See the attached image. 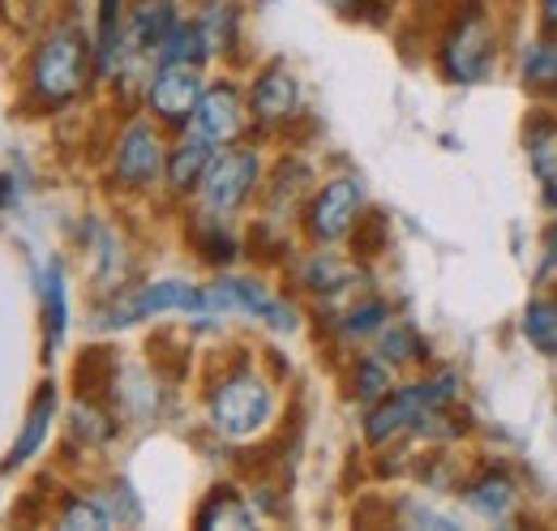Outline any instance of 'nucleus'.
<instances>
[{
	"label": "nucleus",
	"instance_id": "obj_35",
	"mask_svg": "<svg viewBox=\"0 0 557 531\" xmlns=\"http://www.w3.org/2000/svg\"><path fill=\"white\" fill-rule=\"evenodd\" d=\"M554 262H557V236H554Z\"/></svg>",
	"mask_w": 557,
	"mask_h": 531
},
{
	"label": "nucleus",
	"instance_id": "obj_14",
	"mask_svg": "<svg viewBox=\"0 0 557 531\" xmlns=\"http://www.w3.org/2000/svg\"><path fill=\"white\" fill-rule=\"evenodd\" d=\"M210 141L198 133V137H185L176 150H172V159H168V181H172V189H194L198 181H207L210 172Z\"/></svg>",
	"mask_w": 557,
	"mask_h": 531
},
{
	"label": "nucleus",
	"instance_id": "obj_32",
	"mask_svg": "<svg viewBox=\"0 0 557 531\" xmlns=\"http://www.w3.org/2000/svg\"><path fill=\"white\" fill-rule=\"evenodd\" d=\"M382 236H386V219H382V214H369V219H364V232L356 236V249H360L364 258H373V254L382 249Z\"/></svg>",
	"mask_w": 557,
	"mask_h": 531
},
{
	"label": "nucleus",
	"instance_id": "obj_9",
	"mask_svg": "<svg viewBox=\"0 0 557 531\" xmlns=\"http://www.w3.org/2000/svg\"><path fill=\"white\" fill-rule=\"evenodd\" d=\"M194 125H198V133H202L207 141H232V137H240V129H245L240 95H236L227 82L207 90L202 103H198V112H194Z\"/></svg>",
	"mask_w": 557,
	"mask_h": 531
},
{
	"label": "nucleus",
	"instance_id": "obj_11",
	"mask_svg": "<svg viewBox=\"0 0 557 531\" xmlns=\"http://www.w3.org/2000/svg\"><path fill=\"white\" fill-rule=\"evenodd\" d=\"M159 163H163L159 141H154V133L146 129V125H134L121 137V146H116V176L125 185H150L159 176Z\"/></svg>",
	"mask_w": 557,
	"mask_h": 531
},
{
	"label": "nucleus",
	"instance_id": "obj_17",
	"mask_svg": "<svg viewBox=\"0 0 557 531\" xmlns=\"http://www.w3.org/2000/svg\"><path fill=\"white\" fill-rule=\"evenodd\" d=\"M207 35H202V26H181L176 22V30L163 39V48H159V57L168 61V65H198L202 57H207Z\"/></svg>",
	"mask_w": 557,
	"mask_h": 531
},
{
	"label": "nucleus",
	"instance_id": "obj_4",
	"mask_svg": "<svg viewBox=\"0 0 557 531\" xmlns=\"http://www.w3.org/2000/svg\"><path fill=\"white\" fill-rule=\"evenodd\" d=\"M493 61V35H488V22L481 13H463L446 44H442V69L450 82H476Z\"/></svg>",
	"mask_w": 557,
	"mask_h": 531
},
{
	"label": "nucleus",
	"instance_id": "obj_22",
	"mask_svg": "<svg viewBox=\"0 0 557 531\" xmlns=\"http://www.w3.org/2000/svg\"><path fill=\"white\" fill-rule=\"evenodd\" d=\"M528 150H532V168L541 172V181H557V125L541 121L528 133Z\"/></svg>",
	"mask_w": 557,
	"mask_h": 531
},
{
	"label": "nucleus",
	"instance_id": "obj_21",
	"mask_svg": "<svg viewBox=\"0 0 557 531\" xmlns=\"http://www.w3.org/2000/svg\"><path fill=\"white\" fill-rule=\"evenodd\" d=\"M523 82L541 90H557V44H532L523 52Z\"/></svg>",
	"mask_w": 557,
	"mask_h": 531
},
{
	"label": "nucleus",
	"instance_id": "obj_23",
	"mask_svg": "<svg viewBox=\"0 0 557 531\" xmlns=\"http://www.w3.org/2000/svg\"><path fill=\"white\" fill-rule=\"evenodd\" d=\"M121 44V0H99V65L112 69Z\"/></svg>",
	"mask_w": 557,
	"mask_h": 531
},
{
	"label": "nucleus",
	"instance_id": "obj_31",
	"mask_svg": "<svg viewBox=\"0 0 557 531\" xmlns=\"http://www.w3.org/2000/svg\"><path fill=\"white\" fill-rule=\"evenodd\" d=\"M198 240H202V254H207L210 262H227V258L236 254V245H232L227 232H219V227H202Z\"/></svg>",
	"mask_w": 557,
	"mask_h": 531
},
{
	"label": "nucleus",
	"instance_id": "obj_13",
	"mask_svg": "<svg viewBox=\"0 0 557 531\" xmlns=\"http://www.w3.org/2000/svg\"><path fill=\"white\" fill-rule=\"evenodd\" d=\"M463 497H468V506H472L476 515H485V519H510V515H515V502H519L515 484H510L502 471H485L481 480H472Z\"/></svg>",
	"mask_w": 557,
	"mask_h": 531
},
{
	"label": "nucleus",
	"instance_id": "obj_1",
	"mask_svg": "<svg viewBox=\"0 0 557 531\" xmlns=\"http://www.w3.org/2000/svg\"><path fill=\"white\" fill-rule=\"evenodd\" d=\"M30 86L44 103H70L73 95L86 86V44L82 35L61 30L52 35L39 52H35V65H30Z\"/></svg>",
	"mask_w": 557,
	"mask_h": 531
},
{
	"label": "nucleus",
	"instance_id": "obj_8",
	"mask_svg": "<svg viewBox=\"0 0 557 531\" xmlns=\"http://www.w3.org/2000/svg\"><path fill=\"white\" fill-rule=\"evenodd\" d=\"M356 214H360V185L356 181H331L309 210V232L318 240H339L356 223Z\"/></svg>",
	"mask_w": 557,
	"mask_h": 531
},
{
	"label": "nucleus",
	"instance_id": "obj_15",
	"mask_svg": "<svg viewBox=\"0 0 557 531\" xmlns=\"http://www.w3.org/2000/svg\"><path fill=\"white\" fill-rule=\"evenodd\" d=\"M52 411H57V391L52 386H44L39 398L30 403V416H26V429H22V437L13 442V450H9V464L4 467H17L26 464L39 446H44V437H48V424H52Z\"/></svg>",
	"mask_w": 557,
	"mask_h": 531
},
{
	"label": "nucleus",
	"instance_id": "obj_25",
	"mask_svg": "<svg viewBox=\"0 0 557 531\" xmlns=\"http://www.w3.org/2000/svg\"><path fill=\"white\" fill-rule=\"evenodd\" d=\"M61 528H112V515H108V506L103 502H70L65 506V515H61Z\"/></svg>",
	"mask_w": 557,
	"mask_h": 531
},
{
	"label": "nucleus",
	"instance_id": "obj_27",
	"mask_svg": "<svg viewBox=\"0 0 557 531\" xmlns=\"http://www.w3.org/2000/svg\"><path fill=\"white\" fill-rule=\"evenodd\" d=\"M386 391H391V378H386V369H382L377 360H360V365H356V395L373 403V398H382Z\"/></svg>",
	"mask_w": 557,
	"mask_h": 531
},
{
	"label": "nucleus",
	"instance_id": "obj_5",
	"mask_svg": "<svg viewBox=\"0 0 557 531\" xmlns=\"http://www.w3.org/2000/svg\"><path fill=\"white\" fill-rule=\"evenodd\" d=\"M202 77H198V65H159L154 82H150V108L168 121V125H185L198 103H202Z\"/></svg>",
	"mask_w": 557,
	"mask_h": 531
},
{
	"label": "nucleus",
	"instance_id": "obj_34",
	"mask_svg": "<svg viewBox=\"0 0 557 531\" xmlns=\"http://www.w3.org/2000/svg\"><path fill=\"white\" fill-rule=\"evenodd\" d=\"M545 201L557 206V181H545Z\"/></svg>",
	"mask_w": 557,
	"mask_h": 531
},
{
	"label": "nucleus",
	"instance_id": "obj_24",
	"mask_svg": "<svg viewBox=\"0 0 557 531\" xmlns=\"http://www.w3.org/2000/svg\"><path fill=\"white\" fill-rule=\"evenodd\" d=\"M73 433L82 442H108L112 437V420L95 407V398H82V403H73Z\"/></svg>",
	"mask_w": 557,
	"mask_h": 531
},
{
	"label": "nucleus",
	"instance_id": "obj_16",
	"mask_svg": "<svg viewBox=\"0 0 557 531\" xmlns=\"http://www.w3.org/2000/svg\"><path fill=\"white\" fill-rule=\"evenodd\" d=\"M44 318H48V343L61 347L65 326H70V309H65V274L61 262H48L44 270Z\"/></svg>",
	"mask_w": 557,
	"mask_h": 531
},
{
	"label": "nucleus",
	"instance_id": "obj_20",
	"mask_svg": "<svg viewBox=\"0 0 557 531\" xmlns=\"http://www.w3.org/2000/svg\"><path fill=\"white\" fill-rule=\"evenodd\" d=\"M73 378H77V391L82 398H99L108 391V378H112V351H86L82 360H77V369H73Z\"/></svg>",
	"mask_w": 557,
	"mask_h": 531
},
{
	"label": "nucleus",
	"instance_id": "obj_10",
	"mask_svg": "<svg viewBox=\"0 0 557 531\" xmlns=\"http://www.w3.org/2000/svg\"><path fill=\"white\" fill-rule=\"evenodd\" d=\"M296 103H300V86H296L292 69L287 65L262 69V77L253 82V112H258V121L278 125V121H287L296 112Z\"/></svg>",
	"mask_w": 557,
	"mask_h": 531
},
{
	"label": "nucleus",
	"instance_id": "obj_12",
	"mask_svg": "<svg viewBox=\"0 0 557 531\" xmlns=\"http://www.w3.org/2000/svg\"><path fill=\"white\" fill-rule=\"evenodd\" d=\"M176 30V4L172 0H138L134 13H129V39L146 48H163V39Z\"/></svg>",
	"mask_w": 557,
	"mask_h": 531
},
{
	"label": "nucleus",
	"instance_id": "obj_18",
	"mask_svg": "<svg viewBox=\"0 0 557 531\" xmlns=\"http://www.w3.org/2000/svg\"><path fill=\"white\" fill-rule=\"evenodd\" d=\"M198 528H253V515L249 506L236 497V493H214L207 506L198 510Z\"/></svg>",
	"mask_w": 557,
	"mask_h": 531
},
{
	"label": "nucleus",
	"instance_id": "obj_26",
	"mask_svg": "<svg viewBox=\"0 0 557 531\" xmlns=\"http://www.w3.org/2000/svg\"><path fill=\"white\" fill-rule=\"evenodd\" d=\"M382 356H391V360H420L424 347H420V338L408 326H391V331L382 334Z\"/></svg>",
	"mask_w": 557,
	"mask_h": 531
},
{
	"label": "nucleus",
	"instance_id": "obj_3",
	"mask_svg": "<svg viewBox=\"0 0 557 531\" xmlns=\"http://www.w3.org/2000/svg\"><path fill=\"white\" fill-rule=\"evenodd\" d=\"M207 313V287H194V283H181V279H163V283H150L134 296L116 300L108 313H103V326H134L141 318H154V313Z\"/></svg>",
	"mask_w": 557,
	"mask_h": 531
},
{
	"label": "nucleus",
	"instance_id": "obj_28",
	"mask_svg": "<svg viewBox=\"0 0 557 531\" xmlns=\"http://www.w3.org/2000/svg\"><path fill=\"white\" fill-rule=\"evenodd\" d=\"M348 279H351V266L335 262V258H318V262L309 266V283L318 292H339Z\"/></svg>",
	"mask_w": 557,
	"mask_h": 531
},
{
	"label": "nucleus",
	"instance_id": "obj_7",
	"mask_svg": "<svg viewBox=\"0 0 557 531\" xmlns=\"http://www.w3.org/2000/svg\"><path fill=\"white\" fill-rule=\"evenodd\" d=\"M253 181H258V159H253L249 150H232V155L214 159V163H210V172H207V185H202L207 206L210 210H219V214L236 210L240 201L249 198Z\"/></svg>",
	"mask_w": 557,
	"mask_h": 531
},
{
	"label": "nucleus",
	"instance_id": "obj_29",
	"mask_svg": "<svg viewBox=\"0 0 557 531\" xmlns=\"http://www.w3.org/2000/svg\"><path fill=\"white\" fill-rule=\"evenodd\" d=\"M382 322H386V305H382V300H369V305L351 309L348 322H344V331H348V334H369V331H377Z\"/></svg>",
	"mask_w": 557,
	"mask_h": 531
},
{
	"label": "nucleus",
	"instance_id": "obj_33",
	"mask_svg": "<svg viewBox=\"0 0 557 531\" xmlns=\"http://www.w3.org/2000/svg\"><path fill=\"white\" fill-rule=\"evenodd\" d=\"M545 22L557 30V0H545Z\"/></svg>",
	"mask_w": 557,
	"mask_h": 531
},
{
	"label": "nucleus",
	"instance_id": "obj_6",
	"mask_svg": "<svg viewBox=\"0 0 557 531\" xmlns=\"http://www.w3.org/2000/svg\"><path fill=\"white\" fill-rule=\"evenodd\" d=\"M223 313V309H245V313H258L267 318L275 331H292L296 326V313L287 305H278L275 296L262 287V283H249V279H223L207 287V313Z\"/></svg>",
	"mask_w": 557,
	"mask_h": 531
},
{
	"label": "nucleus",
	"instance_id": "obj_30",
	"mask_svg": "<svg viewBox=\"0 0 557 531\" xmlns=\"http://www.w3.org/2000/svg\"><path fill=\"white\" fill-rule=\"evenodd\" d=\"M335 13H344V17H373V22H382V13L395 4V0H326Z\"/></svg>",
	"mask_w": 557,
	"mask_h": 531
},
{
	"label": "nucleus",
	"instance_id": "obj_19",
	"mask_svg": "<svg viewBox=\"0 0 557 531\" xmlns=\"http://www.w3.org/2000/svg\"><path fill=\"white\" fill-rule=\"evenodd\" d=\"M523 331L528 343L545 356H557V300H536L528 313H523Z\"/></svg>",
	"mask_w": 557,
	"mask_h": 531
},
{
	"label": "nucleus",
	"instance_id": "obj_2",
	"mask_svg": "<svg viewBox=\"0 0 557 531\" xmlns=\"http://www.w3.org/2000/svg\"><path fill=\"white\" fill-rule=\"evenodd\" d=\"M267 416H271V391H267V382L253 378V373H236V378H227V382L210 395V420H214V429L227 433V437H249V433H258V429L267 424Z\"/></svg>",
	"mask_w": 557,
	"mask_h": 531
}]
</instances>
